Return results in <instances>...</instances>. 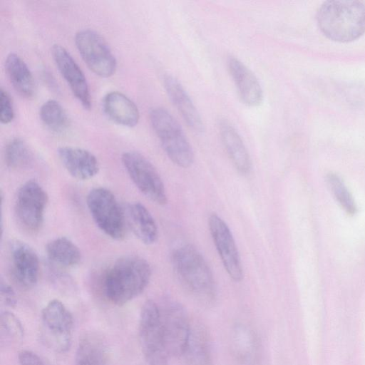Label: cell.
Listing matches in <instances>:
<instances>
[{
	"label": "cell",
	"instance_id": "6da1fadb",
	"mask_svg": "<svg viewBox=\"0 0 365 365\" xmlns=\"http://www.w3.org/2000/svg\"><path fill=\"white\" fill-rule=\"evenodd\" d=\"M150 277L151 268L145 259L136 255L122 257L106 271L102 284L103 294L110 303L122 306L140 295Z\"/></svg>",
	"mask_w": 365,
	"mask_h": 365
},
{
	"label": "cell",
	"instance_id": "7a4b0ae2",
	"mask_svg": "<svg viewBox=\"0 0 365 365\" xmlns=\"http://www.w3.org/2000/svg\"><path fill=\"white\" fill-rule=\"evenodd\" d=\"M171 261L177 278L189 293L205 304L215 300L216 287L212 270L196 247L190 244L177 247Z\"/></svg>",
	"mask_w": 365,
	"mask_h": 365
},
{
	"label": "cell",
	"instance_id": "3957f363",
	"mask_svg": "<svg viewBox=\"0 0 365 365\" xmlns=\"http://www.w3.org/2000/svg\"><path fill=\"white\" fill-rule=\"evenodd\" d=\"M317 21L322 31L329 38L351 41L365 31V6L359 1H327L317 12Z\"/></svg>",
	"mask_w": 365,
	"mask_h": 365
},
{
	"label": "cell",
	"instance_id": "277c9868",
	"mask_svg": "<svg viewBox=\"0 0 365 365\" xmlns=\"http://www.w3.org/2000/svg\"><path fill=\"white\" fill-rule=\"evenodd\" d=\"M149 117L152 128L170 160L182 168L190 167L194 162V153L176 119L161 107L152 108Z\"/></svg>",
	"mask_w": 365,
	"mask_h": 365
},
{
	"label": "cell",
	"instance_id": "5b68a950",
	"mask_svg": "<svg viewBox=\"0 0 365 365\" xmlns=\"http://www.w3.org/2000/svg\"><path fill=\"white\" fill-rule=\"evenodd\" d=\"M139 340L148 365H169L161 320L160 309L151 299L143 304L138 324Z\"/></svg>",
	"mask_w": 365,
	"mask_h": 365
},
{
	"label": "cell",
	"instance_id": "8992f818",
	"mask_svg": "<svg viewBox=\"0 0 365 365\" xmlns=\"http://www.w3.org/2000/svg\"><path fill=\"white\" fill-rule=\"evenodd\" d=\"M73 328L72 314L60 300H51L42 309L39 337L48 349L57 353L67 351Z\"/></svg>",
	"mask_w": 365,
	"mask_h": 365
},
{
	"label": "cell",
	"instance_id": "52a82bcc",
	"mask_svg": "<svg viewBox=\"0 0 365 365\" xmlns=\"http://www.w3.org/2000/svg\"><path fill=\"white\" fill-rule=\"evenodd\" d=\"M86 204L93 221L102 232L113 240L125 237V212L110 190L102 187L92 189Z\"/></svg>",
	"mask_w": 365,
	"mask_h": 365
},
{
	"label": "cell",
	"instance_id": "ba28073f",
	"mask_svg": "<svg viewBox=\"0 0 365 365\" xmlns=\"http://www.w3.org/2000/svg\"><path fill=\"white\" fill-rule=\"evenodd\" d=\"M121 160L131 180L146 197L160 205L167 203L162 178L145 156L135 151H127L122 155Z\"/></svg>",
	"mask_w": 365,
	"mask_h": 365
},
{
	"label": "cell",
	"instance_id": "9c48e42d",
	"mask_svg": "<svg viewBox=\"0 0 365 365\" xmlns=\"http://www.w3.org/2000/svg\"><path fill=\"white\" fill-rule=\"evenodd\" d=\"M75 43L85 63L96 75L102 78L113 76L117 61L103 36L92 29H82L75 36Z\"/></svg>",
	"mask_w": 365,
	"mask_h": 365
},
{
	"label": "cell",
	"instance_id": "30bf717a",
	"mask_svg": "<svg viewBox=\"0 0 365 365\" xmlns=\"http://www.w3.org/2000/svg\"><path fill=\"white\" fill-rule=\"evenodd\" d=\"M47 202L46 192L36 180H28L19 187L14 208L18 222L24 230L36 233L41 230Z\"/></svg>",
	"mask_w": 365,
	"mask_h": 365
},
{
	"label": "cell",
	"instance_id": "8fae6325",
	"mask_svg": "<svg viewBox=\"0 0 365 365\" xmlns=\"http://www.w3.org/2000/svg\"><path fill=\"white\" fill-rule=\"evenodd\" d=\"M165 341L170 357L180 358L192 329L188 314L180 302H165L160 307Z\"/></svg>",
	"mask_w": 365,
	"mask_h": 365
},
{
	"label": "cell",
	"instance_id": "7c38bea8",
	"mask_svg": "<svg viewBox=\"0 0 365 365\" xmlns=\"http://www.w3.org/2000/svg\"><path fill=\"white\" fill-rule=\"evenodd\" d=\"M208 227L225 269L234 282H241L244 277L243 268L230 227L216 213L210 215Z\"/></svg>",
	"mask_w": 365,
	"mask_h": 365
},
{
	"label": "cell",
	"instance_id": "4fadbf2b",
	"mask_svg": "<svg viewBox=\"0 0 365 365\" xmlns=\"http://www.w3.org/2000/svg\"><path fill=\"white\" fill-rule=\"evenodd\" d=\"M51 54L54 63L71 92L83 108L90 110L91 96L86 78L70 53L61 45L53 44Z\"/></svg>",
	"mask_w": 365,
	"mask_h": 365
},
{
	"label": "cell",
	"instance_id": "5bb4252c",
	"mask_svg": "<svg viewBox=\"0 0 365 365\" xmlns=\"http://www.w3.org/2000/svg\"><path fill=\"white\" fill-rule=\"evenodd\" d=\"M9 259L15 282L24 289L35 287L39 274V260L35 251L26 243L14 240L9 245Z\"/></svg>",
	"mask_w": 365,
	"mask_h": 365
},
{
	"label": "cell",
	"instance_id": "9a60e30c",
	"mask_svg": "<svg viewBox=\"0 0 365 365\" xmlns=\"http://www.w3.org/2000/svg\"><path fill=\"white\" fill-rule=\"evenodd\" d=\"M230 74L244 104L250 107L259 106L263 101L262 86L252 71L241 61L230 56L227 60Z\"/></svg>",
	"mask_w": 365,
	"mask_h": 365
},
{
	"label": "cell",
	"instance_id": "2e32d148",
	"mask_svg": "<svg viewBox=\"0 0 365 365\" xmlns=\"http://www.w3.org/2000/svg\"><path fill=\"white\" fill-rule=\"evenodd\" d=\"M163 83L170 100L187 126L195 132H202L204 130L202 119L180 82L175 76L167 74L164 76Z\"/></svg>",
	"mask_w": 365,
	"mask_h": 365
},
{
	"label": "cell",
	"instance_id": "e0dca14e",
	"mask_svg": "<svg viewBox=\"0 0 365 365\" xmlns=\"http://www.w3.org/2000/svg\"><path fill=\"white\" fill-rule=\"evenodd\" d=\"M57 152L63 167L73 178L88 180L98 174V159L89 150L73 146H62L58 148Z\"/></svg>",
	"mask_w": 365,
	"mask_h": 365
},
{
	"label": "cell",
	"instance_id": "ac0fdd59",
	"mask_svg": "<svg viewBox=\"0 0 365 365\" xmlns=\"http://www.w3.org/2000/svg\"><path fill=\"white\" fill-rule=\"evenodd\" d=\"M218 127L222 142L233 165L241 175L249 174L252 161L240 134L226 119H221Z\"/></svg>",
	"mask_w": 365,
	"mask_h": 365
},
{
	"label": "cell",
	"instance_id": "d6986e66",
	"mask_svg": "<svg viewBox=\"0 0 365 365\" xmlns=\"http://www.w3.org/2000/svg\"><path fill=\"white\" fill-rule=\"evenodd\" d=\"M103 109L113 123L125 126H135L140 118L138 107L128 96L118 91L106 93L103 100Z\"/></svg>",
	"mask_w": 365,
	"mask_h": 365
},
{
	"label": "cell",
	"instance_id": "ffe728a7",
	"mask_svg": "<svg viewBox=\"0 0 365 365\" xmlns=\"http://www.w3.org/2000/svg\"><path fill=\"white\" fill-rule=\"evenodd\" d=\"M75 365H110L108 347L101 334L89 331L81 336L76 351Z\"/></svg>",
	"mask_w": 365,
	"mask_h": 365
},
{
	"label": "cell",
	"instance_id": "44dd1931",
	"mask_svg": "<svg viewBox=\"0 0 365 365\" xmlns=\"http://www.w3.org/2000/svg\"><path fill=\"white\" fill-rule=\"evenodd\" d=\"M180 358L183 365H214L210 336L203 326H192L189 339Z\"/></svg>",
	"mask_w": 365,
	"mask_h": 365
},
{
	"label": "cell",
	"instance_id": "7402d4cb",
	"mask_svg": "<svg viewBox=\"0 0 365 365\" xmlns=\"http://www.w3.org/2000/svg\"><path fill=\"white\" fill-rule=\"evenodd\" d=\"M125 219L135 235L144 244L153 245L158 238L155 219L145 206L138 202L128 204Z\"/></svg>",
	"mask_w": 365,
	"mask_h": 365
},
{
	"label": "cell",
	"instance_id": "603a6c76",
	"mask_svg": "<svg viewBox=\"0 0 365 365\" xmlns=\"http://www.w3.org/2000/svg\"><path fill=\"white\" fill-rule=\"evenodd\" d=\"M4 65L14 90L23 98H32L36 91L35 82L26 62L16 53H10L6 58Z\"/></svg>",
	"mask_w": 365,
	"mask_h": 365
},
{
	"label": "cell",
	"instance_id": "cb8c5ba5",
	"mask_svg": "<svg viewBox=\"0 0 365 365\" xmlns=\"http://www.w3.org/2000/svg\"><path fill=\"white\" fill-rule=\"evenodd\" d=\"M232 349L240 365H256L259 359L258 341L251 329L237 325L232 333Z\"/></svg>",
	"mask_w": 365,
	"mask_h": 365
},
{
	"label": "cell",
	"instance_id": "d4e9b609",
	"mask_svg": "<svg viewBox=\"0 0 365 365\" xmlns=\"http://www.w3.org/2000/svg\"><path fill=\"white\" fill-rule=\"evenodd\" d=\"M48 259L54 264L63 267H73L78 264L81 254L78 247L65 237L56 238L46 247Z\"/></svg>",
	"mask_w": 365,
	"mask_h": 365
},
{
	"label": "cell",
	"instance_id": "484cf974",
	"mask_svg": "<svg viewBox=\"0 0 365 365\" xmlns=\"http://www.w3.org/2000/svg\"><path fill=\"white\" fill-rule=\"evenodd\" d=\"M39 116L43 125L56 134H63L69 128L68 115L56 100L49 99L45 101L40 108Z\"/></svg>",
	"mask_w": 365,
	"mask_h": 365
},
{
	"label": "cell",
	"instance_id": "4316f807",
	"mask_svg": "<svg viewBox=\"0 0 365 365\" xmlns=\"http://www.w3.org/2000/svg\"><path fill=\"white\" fill-rule=\"evenodd\" d=\"M32 153L26 142L20 138L11 139L4 149V160L11 169L27 168L32 162Z\"/></svg>",
	"mask_w": 365,
	"mask_h": 365
},
{
	"label": "cell",
	"instance_id": "83f0119b",
	"mask_svg": "<svg viewBox=\"0 0 365 365\" xmlns=\"http://www.w3.org/2000/svg\"><path fill=\"white\" fill-rule=\"evenodd\" d=\"M24 329L19 319L9 311L1 313V346L15 345L21 342Z\"/></svg>",
	"mask_w": 365,
	"mask_h": 365
},
{
	"label": "cell",
	"instance_id": "f1b7e54d",
	"mask_svg": "<svg viewBox=\"0 0 365 365\" xmlns=\"http://www.w3.org/2000/svg\"><path fill=\"white\" fill-rule=\"evenodd\" d=\"M327 186L340 207L349 215L357 212L355 201L342 179L336 173H330L326 176Z\"/></svg>",
	"mask_w": 365,
	"mask_h": 365
},
{
	"label": "cell",
	"instance_id": "f546056e",
	"mask_svg": "<svg viewBox=\"0 0 365 365\" xmlns=\"http://www.w3.org/2000/svg\"><path fill=\"white\" fill-rule=\"evenodd\" d=\"M14 118L13 102L9 93L3 88L0 90V121L9 124Z\"/></svg>",
	"mask_w": 365,
	"mask_h": 365
},
{
	"label": "cell",
	"instance_id": "4dcf8cb0",
	"mask_svg": "<svg viewBox=\"0 0 365 365\" xmlns=\"http://www.w3.org/2000/svg\"><path fill=\"white\" fill-rule=\"evenodd\" d=\"M18 361L19 365H46L36 353L27 349L19 352Z\"/></svg>",
	"mask_w": 365,
	"mask_h": 365
},
{
	"label": "cell",
	"instance_id": "1f68e13d",
	"mask_svg": "<svg viewBox=\"0 0 365 365\" xmlns=\"http://www.w3.org/2000/svg\"><path fill=\"white\" fill-rule=\"evenodd\" d=\"M1 302L9 307H14L17 302L14 290L10 285L4 282L1 283Z\"/></svg>",
	"mask_w": 365,
	"mask_h": 365
}]
</instances>
